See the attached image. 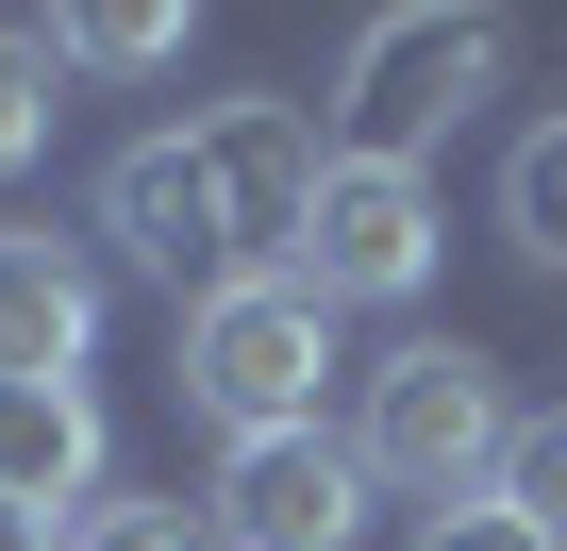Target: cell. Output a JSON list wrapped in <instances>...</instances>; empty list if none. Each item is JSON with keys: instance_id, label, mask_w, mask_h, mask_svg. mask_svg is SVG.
I'll list each match as a JSON object with an SVG mask.
<instances>
[{"instance_id": "6da1fadb", "label": "cell", "mask_w": 567, "mask_h": 551, "mask_svg": "<svg viewBox=\"0 0 567 551\" xmlns=\"http://www.w3.org/2000/svg\"><path fill=\"white\" fill-rule=\"evenodd\" d=\"M501 435H517V401H501V368H484L467 335H401V351L351 385V468L401 484V501H434V518L501 484Z\"/></svg>"}, {"instance_id": "7a4b0ae2", "label": "cell", "mask_w": 567, "mask_h": 551, "mask_svg": "<svg viewBox=\"0 0 567 551\" xmlns=\"http://www.w3.org/2000/svg\"><path fill=\"white\" fill-rule=\"evenodd\" d=\"M318 368H334V302L301 267H234L217 302H184V401L250 451V435H318Z\"/></svg>"}, {"instance_id": "3957f363", "label": "cell", "mask_w": 567, "mask_h": 551, "mask_svg": "<svg viewBox=\"0 0 567 551\" xmlns=\"http://www.w3.org/2000/svg\"><path fill=\"white\" fill-rule=\"evenodd\" d=\"M501 84V18H451V0H401V18H368L351 34V68H334V151H368V167H417L467 101Z\"/></svg>"}, {"instance_id": "277c9868", "label": "cell", "mask_w": 567, "mask_h": 551, "mask_svg": "<svg viewBox=\"0 0 567 551\" xmlns=\"http://www.w3.org/2000/svg\"><path fill=\"white\" fill-rule=\"evenodd\" d=\"M184 151H200V201H217L234 267H284V251H301L318 167H334V134H318L301 101H200V118H184Z\"/></svg>"}, {"instance_id": "5b68a950", "label": "cell", "mask_w": 567, "mask_h": 551, "mask_svg": "<svg viewBox=\"0 0 567 551\" xmlns=\"http://www.w3.org/2000/svg\"><path fill=\"white\" fill-rule=\"evenodd\" d=\"M284 267H301L334 318H351V302H417V285H434V184L334 151V167H318V217H301V251H284Z\"/></svg>"}, {"instance_id": "8992f818", "label": "cell", "mask_w": 567, "mask_h": 551, "mask_svg": "<svg viewBox=\"0 0 567 551\" xmlns=\"http://www.w3.org/2000/svg\"><path fill=\"white\" fill-rule=\"evenodd\" d=\"M351 534H368L351 435H250V451H217V551H351Z\"/></svg>"}, {"instance_id": "52a82bcc", "label": "cell", "mask_w": 567, "mask_h": 551, "mask_svg": "<svg viewBox=\"0 0 567 551\" xmlns=\"http://www.w3.org/2000/svg\"><path fill=\"white\" fill-rule=\"evenodd\" d=\"M101 234H117V267H151L167 302H217V285H234V234H217L184 134H134V151L101 167Z\"/></svg>"}, {"instance_id": "ba28073f", "label": "cell", "mask_w": 567, "mask_h": 551, "mask_svg": "<svg viewBox=\"0 0 567 551\" xmlns=\"http://www.w3.org/2000/svg\"><path fill=\"white\" fill-rule=\"evenodd\" d=\"M101 351V267L68 234H0V385H84Z\"/></svg>"}, {"instance_id": "9c48e42d", "label": "cell", "mask_w": 567, "mask_h": 551, "mask_svg": "<svg viewBox=\"0 0 567 551\" xmlns=\"http://www.w3.org/2000/svg\"><path fill=\"white\" fill-rule=\"evenodd\" d=\"M0 501H18V518L101 501V401L84 385H0Z\"/></svg>"}, {"instance_id": "30bf717a", "label": "cell", "mask_w": 567, "mask_h": 551, "mask_svg": "<svg viewBox=\"0 0 567 551\" xmlns=\"http://www.w3.org/2000/svg\"><path fill=\"white\" fill-rule=\"evenodd\" d=\"M484 501H501V518H517L534 551H567V401L501 435V484H484Z\"/></svg>"}, {"instance_id": "8fae6325", "label": "cell", "mask_w": 567, "mask_h": 551, "mask_svg": "<svg viewBox=\"0 0 567 551\" xmlns=\"http://www.w3.org/2000/svg\"><path fill=\"white\" fill-rule=\"evenodd\" d=\"M501 234H517L534 267H567V118H534V134L501 151Z\"/></svg>"}, {"instance_id": "7c38bea8", "label": "cell", "mask_w": 567, "mask_h": 551, "mask_svg": "<svg viewBox=\"0 0 567 551\" xmlns=\"http://www.w3.org/2000/svg\"><path fill=\"white\" fill-rule=\"evenodd\" d=\"M51 118H68V51L51 34H0V184L51 151Z\"/></svg>"}, {"instance_id": "4fadbf2b", "label": "cell", "mask_w": 567, "mask_h": 551, "mask_svg": "<svg viewBox=\"0 0 567 551\" xmlns=\"http://www.w3.org/2000/svg\"><path fill=\"white\" fill-rule=\"evenodd\" d=\"M51 51L68 68H167L184 18H167V0H84V18H51Z\"/></svg>"}, {"instance_id": "5bb4252c", "label": "cell", "mask_w": 567, "mask_h": 551, "mask_svg": "<svg viewBox=\"0 0 567 551\" xmlns=\"http://www.w3.org/2000/svg\"><path fill=\"white\" fill-rule=\"evenodd\" d=\"M68 551H217V534H200L184 501H84V518H68Z\"/></svg>"}, {"instance_id": "9a60e30c", "label": "cell", "mask_w": 567, "mask_h": 551, "mask_svg": "<svg viewBox=\"0 0 567 551\" xmlns=\"http://www.w3.org/2000/svg\"><path fill=\"white\" fill-rule=\"evenodd\" d=\"M401 551H534V534H517V518H501V501H451V518H417V534H401Z\"/></svg>"}, {"instance_id": "2e32d148", "label": "cell", "mask_w": 567, "mask_h": 551, "mask_svg": "<svg viewBox=\"0 0 567 551\" xmlns=\"http://www.w3.org/2000/svg\"><path fill=\"white\" fill-rule=\"evenodd\" d=\"M0 551H68V534H51V518H18V501H0Z\"/></svg>"}]
</instances>
